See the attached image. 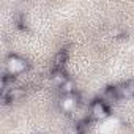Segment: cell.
Returning <instances> with one entry per match:
<instances>
[{"mask_svg": "<svg viewBox=\"0 0 134 134\" xmlns=\"http://www.w3.org/2000/svg\"><path fill=\"white\" fill-rule=\"evenodd\" d=\"M25 70H27V62L18 55H10L5 62V73L13 77L18 74H22Z\"/></svg>", "mask_w": 134, "mask_h": 134, "instance_id": "cell-1", "label": "cell"}, {"mask_svg": "<svg viewBox=\"0 0 134 134\" xmlns=\"http://www.w3.org/2000/svg\"><path fill=\"white\" fill-rule=\"evenodd\" d=\"M88 115L92 120H104L107 115H109V109L107 106L101 101V99H96L90 104V109H88Z\"/></svg>", "mask_w": 134, "mask_h": 134, "instance_id": "cell-2", "label": "cell"}, {"mask_svg": "<svg viewBox=\"0 0 134 134\" xmlns=\"http://www.w3.org/2000/svg\"><path fill=\"white\" fill-rule=\"evenodd\" d=\"M58 104H60V109L63 112H68V114H71L77 106H81L79 104V98H77L76 93L74 95H68V96H62Z\"/></svg>", "mask_w": 134, "mask_h": 134, "instance_id": "cell-3", "label": "cell"}, {"mask_svg": "<svg viewBox=\"0 0 134 134\" xmlns=\"http://www.w3.org/2000/svg\"><path fill=\"white\" fill-rule=\"evenodd\" d=\"M115 90H117L118 98H131V96H134V81L123 82V84L117 85Z\"/></svg>", "mask_w": 134, "mask_h": 134, "instance_id": "cell-4", "label": "cell"}, {"mask_svg": "<svg viewBox=\"0 0 134 134\" xmlns=\"http://www.w3.org/2000/svg\"><path fill=\"white\" fill-rule=\"evenodd\" d=\"M25 95V92L19 87H14L13 90H10L8 93H2V101L3 103H13V101H19L22 96Z\"/></svg>", "mask_w": 134, "mask_h": 134, "instance_id": "cell-5", "label": "cell"}, {"mask_svg": "<svg viewBox=\"0 0 134 134\" xmlns=\"http://www.w3.org/2000/svg\"><path fill=\"white\" fill-rule=\"evenodd\" d=\"M70 77H66V74L62 71V70H54V73L51 74V81L55 87H62Z\"/></svg>", "mask_w": 134, "mask_h": 134, "instance_id": "cell-6", "label": "cell"}, {"mask_svg": "<svg viewBox=\"0 0 134 134\" xmlns=\"http://www.w3.org/2000/svg\"><path fill=\"white\" fill-rule=\"evenodd\" d=\"M117 98H118V95H117V90H115V88H107V90H104L103 95H101V101H103L106 106L115 103Z\"/></svg>", "mask_w": 134, "mask_h": 134, "instance_id": "cell-7", "label": "cell"}, {"mask_svg": "<svg viewBox=\"0 0 134 134\" xmlns=\"http://www.w3.org/2000/svg\"><path fill=\"white\" fill-rule=\"evenodd\" d=\"M58 90H60V93H62V96H68V95H74L76 93V84H74V81L73 79H68L62 87H58Z\"/></svg>", "mask_w": 134, "mask_h": 134, "instance_id": "cell-8", "label": "cell"}, {"mask_svg": "<svg viewBox=\"0 0 134 134\" xmlns=\"http://www.w3.org/2000/svg\"><path fill=\"white\" fill-rule=\"evenodd\" d=\"M65 62H66V54H65V52H58V54L55 55V58H54V66H55V70H60L62 66L65 65Z\"/></svg>", "mask_w": 134, "mask_h": 134, "instance_id": "cell-9", "label": "cell"}]
</instances>
